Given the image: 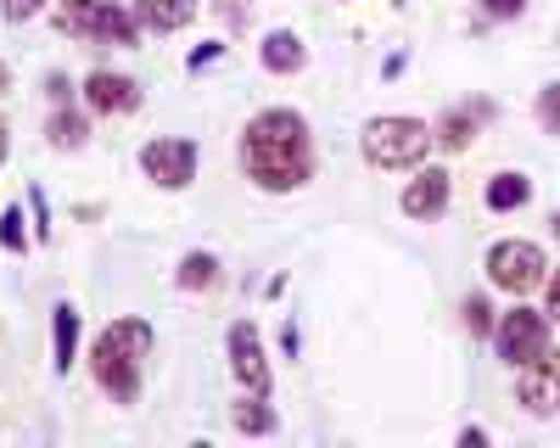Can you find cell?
Segmentation results:
<instances>
[{
	"label": "cell",
	"instance_id": "cell-27",
	"mask_svg": "<svg viewBox=\"0 0 560 448\" xmlns=\"http://www.w3.org/2000/svg\"><path fill=\"white\" fill-rule=\"evenodd\" d=\"M549 314L560 320V269H555V281H549Z\"/></svg>",
	"mask_w": 560,
	"mask_h": 448
},
{
	"label": "cell",
	"instance_id": "cell-6",
	"mask_svg": "<svg viewBox=\"0 0 560 448\" xmlns=\"http://www.w3.org/2000/svg\"><path fill=\"white\" fill-rule=\"evenodd\" d=\"M493 347H499V358L504 365H527V358H538V353H549V320L538 308H510L504 320L493 326Z\"/></svg>",
	"mask_w": 560,
	"mask_h": 448
},
{
	"label": "cell",
	"instance_id": "cell-17",
	"mask_svg": "<svg viewBox=\"0 0 560 448\" xmlns=\"http://www.w3.org/2000/svg\"><path fill=\"white\" fill-rule=\"evenodd\" d=\"M45 134H51V146H62V152H79V146H84V134H90V123H84L79 113L57 107V113H51V123H45Z\"/></svg>",
	"mask_w": 560,
	"mask_h": 448
},
{
	"label": "cell",
	"instance_id": "cell-29",
	"mask_svg": "<svg viewBox=\"0 0 560 448\" xmlns=\"http://www.w3.org/2000/svg\"><path fill=\"white\" fill-rule=\"evenodd\" d=\"M0 163H7V123H0Z\"/></svg>",
	"mask_w": 560,
	"mask_h": 448
},
{
	"label": "cell",
	"instance_id": "cell-28",
	"mask_svg": "<svg viewBox=\"0 0 560 448\" xmlns=\"http://www.w3.org/2000/svg\"><path fill=\"white\" fill-rule=\"evenodd\" d=\"M0 96H12V73H7V62H0Z\"/></svg>",
	"mask_w": 560,
	"mask_h": 448
},
{
	"label": "cell",
	"instance_id": "cell-24",
	"mask_svg": "<svg viewBox=\"0 0 560 448\" xmlns=\"http://www.w3.org/2000/svg\"><path fill=\"white\" fill-rule=\"evenodd\" d=\"M39 7H45V0H0V17H7V23H28Z\"/></svg>",
	"mask_w": 560,
	"mask_h": 448
},
{
	"label": "cell",
	"instance_id": "cell-26",
	"mask_svg": "<svg viewBox=\"0 0 560 448\" xmlns=\"http://www.w3.org/2000/svg\"><path fill=\"white\" fill-rule=\"evenodd\" d=\"M219 51H224V45H219V39H213V45H202V51H197V57H191V68H208V62H213V57H219Z\"/></svg>",
	"mask_w": 560,
	"mask_h": 448
},
{
	"label": "cell",
	"instance_id": "cell-25",
	"mask_svg": "<svg viewBox=\"0 0 560 448\" xmlns=\"http://www.w3.org/2000/svg\"><path fill=\"white\" fill-rule=\"evenodd\" d=\"M219 17L242 28V23H247V0H219Z\"/></svg>",
	"mask_w": 560,
	"mask_h": 448
},
{
	"label": "cell",
	"instance_id": "cell-16",
	"mask_svg": "<svg viewBox=\"0 0 560 448\" xmlns=\"http://www.w3.org/2000/svg\"><path fill=\"white\" fill-rule=\"evenodd\" d=\"M471 134H477V113H443L438 118V134H432V141L443 146V152H465V146H471Z\"/></svg>",
	"mask_w": 560,
	"mask_h": 448
},
{
	"label": "cell",
	"instance_id": "cell-3",
	"mask_svg": "<svg viewBox=\"0 0 560 448\" xmlns=\"http://www.w3.org/2000/svg\"><path fill=\"white\" fill-rule=\"evenodd\" d=\"M432 152V129L420 118H370L364 123V157L376 168H415Z\"/></svg>",
	"mask_w": 560,
	"mask_h": 448
},
{
	"label": "cell",
	"instance_id": "cell-9",
	"mask_svg": "<svg viewBox=\"0 0 560 448\" xmlns=\"http://www.w3.org/2000/svg\"><path fill=\"white\" fill-rule=\"evenodd\" d=\"M230 370L247 392H269V358H264V342L253 331V320H236L230 326Z\"/></svg>",
	"mask_w": 560,
	"mask_h": 448
},
{
	"label": "cell",
	"instance_id": "cell-18",
	"mask_svg": "<svg viewBox=\"0 0 560 448\" xmlns=\"http://www.w3.org/2000/svg\"><path fill=\"white\" fill-rule=\"evenodd\" d=\"M73 342H79V314L62 303L57 308V320H51V353H57V370L73 365Z\"/></svg>",
	"mask_w": 560,
	"mask_h": 448
},
{
	"label": "cell",
	"instance_id": "cell-11",
	"mask_svg": "<svg viewBox=\"0 0 560 448\" xmlns=\"http://www.w3.org/2000/svg\"><path fill=\"white\" fill-rule=\"evenodd\" d=\"M448 174L443 168H420L415 179H409V186H404V213L409 219H438L443 208H448Z\"/></svg>",
	"mask_w": 560,
	"mask_h": 448
},
{
	"label": "cell",
	"instance_id": "cell-7",
	"mask_svg": "<svg viewBox=\"0 0 560 448\" xmlns=\"http://www.w3.org/2000/svg\"><path fill=\"white\" fill-rule=\"evenodd\" d=\"M140 168H147V179H158L163 191H185L197 179V146L163 134V141H152L147 152H140Z\"/></svg>",
	"mask_w": 560,
	"mask_h": 448
},
{
	"label": "cell",
	"instance_id": "cell-5",
	"mask_svg": "<svg viewBox=\"0 0 560 448\" xmlns=\"http://www.w3.org/2000/svg\"><path fill=\"white\" fill-rule=\"evenodd\" d=\"M544 247L538 241H499L493 252H488V281L493 286H504V292H516V297H527V292H538L544 286Z\"/></svg>",
	"mask_w": 560,
	"mask_h": 448
},
{
	"label": "cell",
	"instance_id": "cell-14",
	"mask_svg": "<svg viewBox=\"0 0 560 448\" xmlns=\"http://www.w3.org/2000/svg\"><path fill=\"white\" fill-rule=\"evenodd\" d=\"M527 197H533V179H527V174H499V179H488V208H493V213H516V208H527Z\"/></svg>",
	"mask_w": 560,
	"mask_h": 448
},
{
	"label": "cell",
	"instance_id": "cell-15",
	"mask_svg": "<svg viewBox=\"0 0 560 448\" xmlns=\"http://www.w3.org/2000/svg\"><path fill=\"white\" fill-rule=\"evenodd\" d=\"M230 421H236V432H247V437L275 432V410L264 403V392H253V398H242V403H230Z\"/></svg>",
	"mask_w": 560,
	"mask_h": 448
},
{
	"label": "cell",
	"instance_id": "cell-30",
	"mask_svg": "<svg viewBox=\"0 0 560 448\" xmlns=\"http://www.w3.org/2000/svg\"><path fill=\"white\" fill-rule=\"evenodd\" d=\"M555 241H560V213H555Z\"/></svg>",
	"mask_w": 560,
	"mask_h": 448
},
{
	"label": "cell",
	"instance_id": "cell-1",
	"mask_svg": "<svg viewBox=\"0 0 560 448\" xmlns=\"http://www.w3.org/2000/svg\"><path fill=\"white\" fill-rule=\"evenodd\" d=\"M242 168L258 191H298L314 174V146H308L303 113H292V107L258 113L242 134Z\"/></svg>",
	"mask_w": 560,
	"mask_h": 448
},
{
	"label": "cell",
	"instance_id": "cell-2",
	"mask_svg": "<svg viewBox=\"0 0 560 448\" xmlns=\"http://www.w3.org/2000/svg\"><path fill=\"white\" fill-rule=\"evenodd\" d=\"M147 353H152V326H147V320H118V326H107L102 342H96V381H102L118 403H135L140 370H147Z\"/></svg>",
	"mask_w": 560,
	"mask_h": 448
},
{
	"label": "cell",
	"instance_id": "cell-10",
	"mask_svg": "<svg viewBox=\"0 0 560 448\" xmlns=\"http://www.w3.org/2000/svg\"><path fill=\"white\" fill-rule=\"evenodd\" d=\"M84 107L102 113V118H107V113H135V107H140V84H135L129 73H102V68H96V73L84 79Z\"/></svg>",
	"mask_w": 560,
	"mask_h": 448
},
{
	"label": "cell",
	"instance_id": "cell-4",
	"mask_svg": "<svg viewBox=\"0 0 560 448\" xmlns=\"http://www.w3.org/2000/svg\"><path fill=\"white\" fill-rule=\"evenodd\" d=\"M62 28L79 39H96V45H140V23L118 0H68Z\"/></svg>",
	"mask_w": 560,
	"mask_h": 448
},
{
	"label": "cell",
	"instance_id": "cell-13",
	"mask_svg": "<svg viewBox=\"0 0 560 448\" xmlns=\"http://www.w3.org/2000/svg\"><path fill=\"white\" fill-rule=\"evenodd\" d=\"M258 62H264L269 73H303L308 51H303V39H298V34L275 28V34H264V51H258Z\"/></svg>",
	"mask_w": 560,
	"mask_h": 448
},
{
	"label": "cell",
	"instance_id": "cell-12",
	"mask_svg": "<svg viewBox=\"0 0 560 448\" xmlns=\"http://www.w3.org/2000/svg\"><path fill=\"white\" fill-rule=\"evenodd\" d=\"M135 23L140 28H158V34H174L197 17V0H135Z\"/></svg>",
	"mask_w": 560,
	"mask_h": 448
},
{
	"label": "cell",
	"instance_id": "cell-22",
	"mask_svg": "<svg viewBox=\"0 0 560 448\" xmlns=\"http://www.w3.org/2000/svg\"><path fill=\"white\" fill-rule=\"evenodd\" d=\"M538 123H544L549 134H560V84H549L544 96H538Z\"/></svg>",
	"mask_w": 560,
	"mask_h": 448
},
{
	"label": "cell",
	"instance_id": "cell-21",
	"mask_svg": "<svg viewBox=\"0 0 560 448\" xmlns=\"http://www.w3.org/2000/svg\"><path fill=\"white\" fill-rule=\"evenodd\" d=\"M0 247H12V252H23V247H28V236H23V213H18V208L0 213Z\"/></svg>",
	"mask_w": 560,
	"mask_h": 448
},
{
	"label": "cell",
	"instance_id": "cell-8",
	"mask_svg": "<svg viewBox=\"0 0 560 448\" xmlns=\"http://www.w3.org/2000/svg\"><path fill=\"white\" fill-rule=\"evenodd\" d=\"M516 398L527 403V415H560V353L555 347L522 365Z\"/></svg>",
	"mask_w": 560,
	"mask_h": 448
},
{
	"label": "cell",
	"instance_id": "cell-23",
	"mask_svg": "<svg viewBox=\"0 0 560 448\" xmlns=\"http://www.w3.org/2000/svg\"><path fill=\"white\" fill-rule=\"evenodd\" d=\"M477 7H482V17L510 23V17H522V12H527V0H477Z\"/></svg>",
	"mask_w": 560,
	"mask_h": 448
},
{
	"label": "cell",
	"instance_id": "cell-20",
	"mask_svg": "<svg viewBox=\"0 0 560 448\" xmlns=\"http://www.w3.org/2000/svg\"><path fill=\"white\" fill-rule=\"evenodd\" d=\"M465 326L477 337H493V303L488 297H465Z\"/></svg>",
	"mask_w": 560,
	"mask_h": 448
},
{
	"label": "cell",
	"instance_id": "cell-19",
	"mask_svg": "<svg viewBox=\"0 0 560 448\" xmlns=\"http://www.w3.org/2000/svg\"><path fill=\"white\" fill-rule=\"evenodd\" d=\"M185 292H208L213 281H219V258L213 252H191V258H185L179 263V275H174Z\"/></svg>",
	"mask_w": 560,
	"mask_h": 448
}]
</instances>
